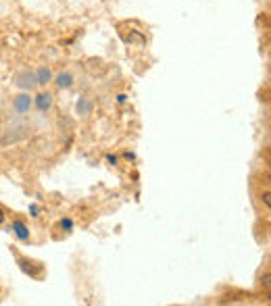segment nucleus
Here are the masks:
<instances>
[{"label": "nucleus", "instance_id": "f257e3e1", "mask_svg": "<svg viewBox=\"0 0 271 306\" xmlns=\"http://www.w3.org/2000/svg\"><path fill=\"white\" fill-rule=\"evenodd\" d=\"M19 87H23V90H32V87L36 85V75L34 73H21L19 77H17V81H15Z\"/></svg>", "mask_w": 271, "mask_h": 306}, {"label": "nucleus", "instance_id": "f03ea898", "mask_svg": "<svg viewBox=\"0 0 271 306\" xmlns=\"http://www.w3.org/2000/svg\"><path fill=\"white\" fill-rule=\"evenodd\" d=\"M30 106H32L30 96L21 94V96H17V98H15V111H17V113H25V111H30Z\"/></svg>", "mask_w": 271, "mask_h": 306}, {"label": "nucleus", "instance_id": "7ed1b4c3", "mask_svg": "<svg viewBox=\"0 0 271 306\" xmlns=\"http://www.w3.org/2000/svg\"><path fill=\"white\" fill-rule=\"evenodd\" d=\"M36 106L40 108V111L44 113V111H48V108L52 106V96L46 92V94H40V96H36Z\"/></svg>", "mask_w": 271, "mask_h": 306}, {"label": "nucleus", "instance_id": "20e7f679", "mask_svg": "<svg viewBox=\"0 0 271 306\" xmlns=\"http://www.w3.org/2000/svg\"><path fill=\"white\" fill-rule=\"evenodd\" d=\"M19 239H23V242H25V239H30V231H28V227L23 225V223H21V221H15L13 223V229H11Z\"/></svg>", "mask_w": 271, "mask_h": 306}, {"label": "nucleus", "instance_id": "39448f33", "mask_svg": "<svg viewBox=\"0 0 271 306\" xmlns=\"http://www.w3.org/2000/svg\"><path fill=\"white\" fill-rule=\"evenodd\" d=\"M32 265H34V262H28L25 258H19V267H21V269H23V271H25L28 275H32V277H38V275H40V271H42V267H38V269H34Z\"/></svg>", "mask_w": 271, "mask_h": 306}, {"label": "nucleus", "instance_id": "423d86ee", "mask_svg": "<svg viewBox=\"0 0 271 306\" xmlns=\"http://www.w3.org/2000/svg\"><path fill=\"white\" fill-rule=\"evenodd\" d=\"M50 81V71L48 69H38V73H36V83L38 85H46Z\"/></svg>", "mask_w": 271, "mask_h": 306}, {"label": "nucleus", "instance_id": "0eeeda50", "mask_svg": "<svg viewBox=\"0 0 271 306\" xmlns=\"http://www.w3.org/2000/svg\"><path fill=\"white\" fill-rule=\"evenodd\" d=\"M71 83H73L71 73H61V75L57 77V85H59V87H69Z\"/></svg>", "mask_w": 271, "mask_h": 306}, {"label": "nucleus", "instance_id": "6e6552de", "mask_svg": "<svg viewBox=\"0 0 271 306\" xmlns=\"http://www.w3.org/2000/svg\"><path fill=\"white\" fill-rule=\"evenodd\" d=\"M61 227H65V229H73V223L69 221V219H63V221H61Z\"/></svg>", "mask_w": 271, "mask_h": 306}, {"label": "nucleus", "instance_id": "1a4fd4ad", "mask_svg": "<svg viewBox=\"0 0 271 306\" xmlns=\"http://www.w3.org/2000/svg\"><path fill=\"white\" fill-rule=\"evenodd\" d=\"M77 111H82V113H88V104H86L84 100H82V102L77 104Z\"/></svg>", "mask_w": 271, "mask_h": 306}, {"label": "nucleus", "instance_id": "9d476101", "mask_svg": "<svg viewBox=\"0 0 271 306\" xmlns=\"http://www.w3.org/2000/svg\"><path fill=\"white\" fill-rule=\"evenodd\" d=\"M263 202H265V206H267V210H269V192L263 194Z\"/></svg>", "mask_w": 271, "mask_h": 306}, {"label": "nucleus", "instance_id": "9b49d317", "mask_svg": "<svg viewBox=\"0 0 271 306\" xmlns=\"http://www.w3.org/2000/svg\"><path fill=\"white\" fill-rule=\"evenodd\" d=\"M30 212H32V217H38V206L32 204V206H30Z\"/></svg>", "mask_w": 271, "mask_h": 306}, {"label": "nucleus", "instance_id": "f8f14e48", "mask_svg": "<svg viewBox=\"0 0 271 306\" xmlns=\"http://www.w3.org/2000/svg\"><path fill=\"white\" fill-rule=\"evenodd\" d=\"M263 286H265V290H269V273H267L265 279H263Z\"/></svg>", "mask_w": 271, "mask_h": 306}, {"label": "nucleus", "instance_id": "ddd939ff", "mask_svg": "<svg viewBox=\"0 0 271 306\" xmlns=\"http://www.w3.org/2000/svg\"><path fill=\"white\" fill-rule=\"evenodd\" d=\"M5 219H7V215H5V210H3V208H0V225L5 223Z\"/></svg>", "mask_w": 271, "mask_h": 306}]
</instances>
